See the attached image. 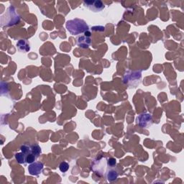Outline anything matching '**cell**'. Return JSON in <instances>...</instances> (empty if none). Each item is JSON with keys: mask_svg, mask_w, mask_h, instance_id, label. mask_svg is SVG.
I'll return each mask as SVG.
<instances>
[{"mask_svg": "<svg viewBox=\"0 0 184 184\" xmlns=\"http://www.w3.org/2000/svg\"><path fill=\"white\" fill-rule=\"evenodd\" d=\"M66 27L68 31L73 35H77V34L86 32L89 30V25L86 24V22L78 18L67 21Z\"/></svg>", "mask_w": 184, "mask_h": 184, "instance_id": "6da1fadb", "label": "cell"}, {"mask_svg": "<svg viewBox=\"0 0 184 184\" xmlns=\"http://www.w3.org/2000/svg\"><path fill=\"white\" fill-rule=\"evenodd\" d=\"M83 4L85 7H88L89 9L95 12L101 11L104 8V4L101 1H85Z\"/></svg>", "mask_w": 184, "mask_h": 184, "instance_id": "7a4b0ae2", "label": "cell"}, {"mask_svg": "<svg viewBox=\"0 0 184 184\" xmlns=\"http://www.w3.org/2000/svg\"><path fill=\"white\" fill-rule=\"evenodd\" d=\"M43 164L40 162H34L28 167V171L30 175H38L43 171Z\"/></svg>", "mask_w": 184, "mask_h": 184, "instance_id": "3957f363", "label": "cell"}, {"mask_svg": "<svg viewBox=\"0 0 184 184\" xmlns=\"http://www.w3.org/2000/svg\"><path fill=\"white\" fill-rule=\"evenodd\" d=\"M137 121L139 126L142 127H147L152 124V116L149 114H143L137 118Z\"/></svg>", "mask_w": 184, "mask_h": 184, "instance_id": "277c9868", "label": "cell"}, {"mask_svg": "<svg viewBox=\"0 0 184 184\" xmlns=\"http://www.w3.org/2000/svg\"><path fill=\"white\" fill-rule=\"evenodd\" d=\"M17 46L18 50L22 53H27L30 50V43L27 40H24V39L18 40V42L17 43Z\"/></svg>", "mask_w": 184, "mask_h": 184, "instance_id": "5b68a950", "label": "cell"}, {"mask_svg": "<svg viewBox=\"0 0 184 184\" xmlns=\"http://www.w3.org/2000/svg\"><path fill=\"white\" fill-rule=\"evenodd\" d=\"M91 39L86 35L80 36L77 40L78 45L80 46V47H83V48H87V47H89V45H91Z\"/></svg>", "mask_w": 184, "mask_h": 184, "instance_id": "8992f818", "label": "cell"}, {"mask_svg": "<svg viewBox=\"0 0 184 184\" xmlns=\"http://www.w3.org/2000/svg\"><path fill=\"white\" fill-rule=\"evenodd\" d=\"M118 172L114 170H110L109 172H107V180L109 181H114L118 178Z\"/></svg>", "mask_w": 184, "mask_h": 184, "instance_id": "52a82bcc", "label": "cell"}, {"mask_svg": "<svg viewBox=\"0 0 184 184\" xmlns=\"http://www.w3.org/2000/svg\"><path fill=\"white\" fill-rule=\"evenodd\" d=\"M31 152L34 155H35L37 158H38L39 155L41 153V148L37 144L31 145Z\"/></svg>", "mask_w": 184, "mask_h": 184, "instance_id": "ba28073f", "label": "cell"}, {"mask_svg": "<svg viewBox=\"0 0 184 184\" xmlns=\"http://www.w3.org/2000/svg\"><path fill=\"white\" fill-rule=\"evenodd\" d=\"M15 158L19 163H24L25 162V155L22 152H18L15 155Z\"/></svg>", "mask_w": 184, "mask_h": 184, "instance_id": "9c48e42d", "label": "cell"}, {"mask_svg": "<svg viewBox=\"0 0 184 184\" xmlns=\"http://www.w3.org/2000/svg\"><path fill=\"white\" fill-rule=\"evenodd\" d=\"M21 151L24 154V155H25L26 157L27 155L32 153L31 145H22V146H21Z\"/></svg>", "mask_w": 184, "mask_h": 184, "instance_id": "30bf717a", "label": "cell"}, {"mask_svg": "<svg viewBox=\"0 0 184 184\" xmlns=\"http://www.w3.org/2000/svg\"><path fill=\"white\" fill-rule=\"evenodd\" d=\"M37 158L35 156V155H33L32 153H30L25 157V162L31 164L32 163V162H34Z\"/></svg>", "mask_w": 184, "mask_h": 184, "instance_id": "8fae6325", "label": "cell"}, {"mask_svg": "<svg viewBox=\"0 0 184 184\" xmlns=\"http://www.w3.org/2000/svg\"><path fill=\"white\" fill-rule=\"evenodd\" d=\"M59 169L61 172H65L69 169V165L68 162H62L59 165Z\"/></svg>", "mask_w": 184, "mask_h": 184, "instance_id": "7c38bea8", "label": "cell"}, {"mask_svg": "<svg viewBox=\"0 0 184 184\" xmlns=\"http://www.w3.org/2000/svg\"><path fill=\"white\" fill-rule=\"evenodd\" d=\"M116 164V159H114V158H109V159H108V161H107V165H109V167H111V168H113L114 166H115Z\"/></svg>", "mask_w": 184, "mask_h": 184, "instance_id": "4fadbf2b", "label": "cell"}]
</instances>
